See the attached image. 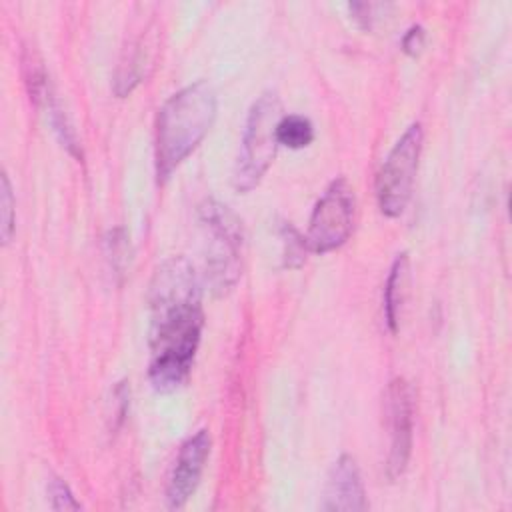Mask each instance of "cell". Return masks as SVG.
<instances>
[{
  "label": "cell",
  "mask_w": 512,
  "mask_h": 512,
  "mask_svg": "<svg viewBox=\"0 0 512 512\" xmlns=\"http://www.w3.org/2000/svg\"><path fill=\"white\" fill-rule=\"evenodd\" d=\"M150 368L154 390L174 392L184 384L200 344L204 314L200 282L184 256L164 260L150 282Z\"/></svg>",
  "instance_id": "obj_1"
},
{
  "label": "cell",
  "mask_w": 512,
  "mask_h": 512,
  "mask_svg": "<svg viewBox=\"0 0 512 512\" xmlns=\"http://www.w3.org/2000/svg\"><path fill=\"white\" fill-rule=\"evenodd\" d=\"M216 118V92L206 80L188 84L172 94L156 116L154 164L158 182L182 164L200 144Z\"/></svg>",
  "instance_id": "obj_2"
},
{
  "label": "cell",
  "mask_w": 512,
  "mask_h": 512,
  "mask_svg": "<svg viewBox=\"0 0 512 512\" xmlns=\"http://www.w3.org/2000/svg\"><path fill=\"white\" fill-rule=\"evenodd\" d=\"M198 216L206 238L204 278L214 296H224L242 274V222L226 204L212 198L198 206Z\"/></svg>",
  "instance_id": "obj_3"
},
{
  "label": "cell",
  "mask_w": 512,
  "mask_h": 512,
  "mask_svg": "<svg viewBox=\"0 0 512 512\" xmlns=\"http://www.w3.org/2000/svg\"><path fill=\"white\" fill-rule=\"evenodd\" d=\"M282 116V102L276 92L268 90L254 100L246 118L242 144L232 176V184L238 192H248L258 186V182L270 168L278 148L276 128Z\"/></svg>",
  "instance_id": "obj_4"
},
{
  "label": "cell",
  "mask_w": 512,
  "mask_h": 512,
  "mask_svg": "<svg viewBox=\"0 0 512 512\" xmlns=\"http://www.w3.org/2000/svg\"><path fill=\"white\" fill-rule=\"evenodd\" d=\"M422 136V126L418 122L410 124L378 172L376 196L378 206L386 216H398L410 200L412 182L422 150Z\"/></svg>",
  "instance_id": "obj_5"
},
{
  "label": "cell",
  "mask_w": 512,
  "mask_h": 512,
  "mask_svg": "<svg viewBox=\"0 0 512 512\" xmlns=\"http://www.w3.org/2000/svg\"><path fill=\"white\" fill-rule=\"evenodd\" d=\"M354 190L346 178H336L316 202L306 234L308 250L324 254L342 246L354 226Z\"/></svg>",
  "instance_id": "obj_6"
},
{
  "label": "cell",
  "mask_w": 512,
  "mask_h": 512,
  "mask_svg": "<svg viewBox=\"0 0 512 512\" xmlns=\"http://www.w3.org/2000/svg\"><path fill=\"white\" fill-rule=\"evenodd\" d=\"M412 388L404 378H394L384 392V416L390 430L386 476L396 480L404 474L412 450Z\"/></svg>",
  "instance_id": "obj_7"
},
{
  "label": "cell",
  "mask_w": 512,
  "mask_h": 512,
  "mask_svg": "<svg viewBox=\"0 0 512 512\" xmlns=\"http://www.w3.org/2000/svg\"><path fill=\"white\" fill-rule=\"evenodd\" d=\"M208 454H210L208 430H198L180 446V452L176 456V462L166 486L168 508L172 510L182 508L188 502V498L194 494L200 482L204 464L208 460Z\"/></svg>",
  "instance_id": "obj_8"
},
{
  "label": "cell",
  "mask_w": 512,
  "mask_h": 512,
  "mask_svg": "<svg viewBox=\"0 0 512 512\" xmlns=\"http://www.w3.org/2000/svg\"><path fill=\"white\" fill-rule=\"evenodd\" d=\"M320 508L336 512H354L368 508L360 470L352 456L342 454L332 464L324 484Z\"/></svg>",
  "instance_id": "obj_9"
},
{
  "label": "cell",
  "mask_w": 512,
  "mask_h": 512,
  "mask_svg": "<svg viewBox=\"0 0 512 512\" xmlns=\"http://www.w3.org/2000/svg\"><path fill=\"white\" fill-rule=\"evenodd\" d=\"M408 282H410V260H408V254L402 252L396 256L384 286V316L390 332H396L400 326L402 306L408 296Z\"/></svg>",
  "instance_id": "obj_10"
},
{
  "label": "cell",
  "mask_w": 512,
  "mask_h": 512,
  "mask_svg": "<svg viewBox=\"0 0 512 512\" xmlns=\"http://www.w3.org/2000/svg\"><path fill=\"white\" fill-rule=\"evenodd\" d=\"M276 138H278V144H284L292 150L304 148L314 138L312 122L306 116H300V114H286L278 122Z\"/></svg>",
  "instance_id": "obj_11"
},
{
  "label": "cell",
  "mask_w": 512,
  "mask_h": 512,
  "mask_svg": "<svg viewBox=\"0 0 512 512\" xmlns=\"http://www.w3.org/2000/svg\"><path fill=\"white\" fill-rule=\"evenodd\" d=\"M280 238H282V244H284V252H282L284 266L286 268H300L306 260V250H308L306 238H302L296 232V228L290 226L288 222H284L280 226Z\"/></svg>",
  "instance_id": "obj_12"
},
{
  "label": "cell",
  "mask_w": 512,
  "mask_h": 512,
  "mask_svg": "<svg viewBox=\"0 0 512 512\" xmlns=\"http://www.w3.org/2000/svg\"><path fill=\"white\" fill-rule=\"evenodd\" d=\"M106 254L116 274H122L130 260V242L122 228H114L106 236Z\"/></svg>",
  "instance_id": "obj_13"
},
{
  "label": "cell",
  "mask_w": 512,
  "mask_h": 512,
  "mask_svg": "<svg viewBox=\"0 0 512 512\" xmlns=\"http://www.w3.org/2000/svg\"><path fill=\"white\" fill-rule=\"evenodd\" d=\"M14 194H12V186L6 174H2L0 178V234H2V242L8 244L14 232Z\"/></svg>",
  "instance_id": "obj_14"
},
{
  "label": "cell",
  "mask_w": 512,
  "mask_h": 512,
  "mask_svg": "<svg viewBox=\"0 0 512 512\" xmlns=\"http://www.w3.org/2000/svg\"><path fill=\"white\" fill-rule=\"evenodd\" d=\"M48 496H50V506L54 510H78L80 508V504L74 500L70 488L60 478L50 480Z\"/></svg>",
  "instance_id": "obj_15"
},
{
  "label": "cell",
  "mask_w": 512,
  "mask_h": 512,
  "mask_svg": "<svg viewBox=\"0 0 512 512\" xmlns=\"http://www.w3.org/2000/svg\"><path fill=\"white\" fill-rule=\"evenodd\" d=\"M422 48H424V28L418 24L410 26L402 38V50L410 56H418Z\"/></svg>",
  "instance_id": "obj_16"
}]
</instances>
